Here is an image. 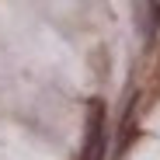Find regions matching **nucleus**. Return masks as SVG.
Here are the masks:
<instances>
[{"instance_id": "nucleus-1", "label": "nucleus", "mask_w": 160, "mask_h": 160, "mask_svg": "<svg viewBox=\"0 0 160 160\" xmlns=\"http://www.w3.org/2000/svg\"><path fill=\"white\" fill-rule=\"evenodd\" d=\"M80 160H104V104L91 101V115H87V139Z\"/></svg>"}, {"instance_id": "nucleus-2", "label": "nucleus", "mask_w": 160, "mask_h": 160, "mask_svg": "<svg viewBox=\"0 0 160 160\" xmlns=\"http://www.w3.org/2000/svg\"><path fill=\"white\" fill-rule=\"evenodd\" d=\"M146 14H150V21L143 24V35H146V42H153L160 32V4H146Z\"/></svg>"}]
</instances>
